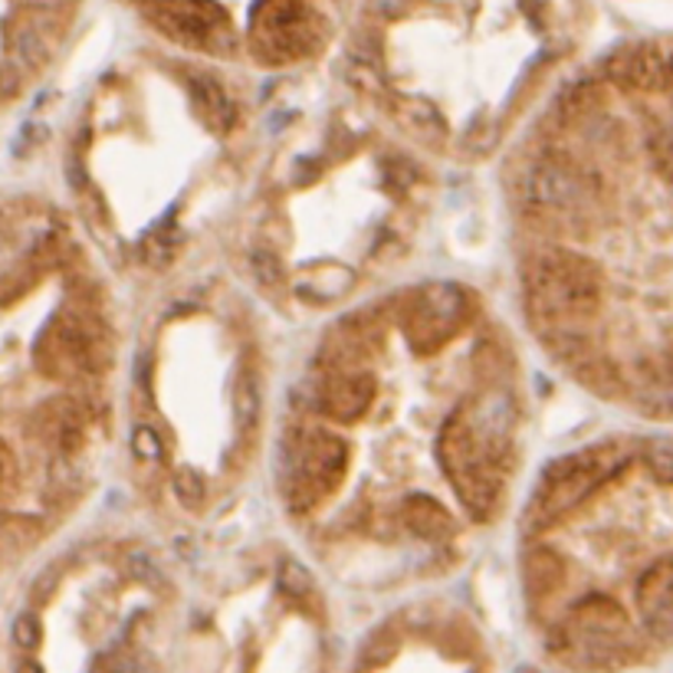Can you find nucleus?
I'll return each instance as SVG.
<instances>
[{"label":"nucleus","instance_id":"1","mask_svg":"<svg viewBox=\"0 0 673 673\" xmlns=\"http://www.w3.org/2000/svg\"><path fill=\"white\" fill-rule=\"evenodd\" d=\"M628 464H631V454L621 444H598L549 464L539 493L532 496L522 516L526 536H539L549 526L562 522L601 483L614 480Z\"/></svg>","mask_w":673,"mask_h":673},{"label":"nucleus","instance_id":"2","mask_svg":"<svg viewBox=\"0 0 673 673\" xmlns=\"http://www.w3.org/2000/svg\"><path fill=\"white\" fill-rule=\"evenodd\" d=\"M526 296L539 322L584 325L601 306V273L584 257L546 250L526 270Z\"/></svg>","mask_w":673,"mask_h":673},{"label":"nucleus","instance_id":"3","mask_svg":"<svg viewBox=\"0 0 673 673\" xmlns=\"http://www.w3.org/2000/svg\"><path fill=\"white\" fill-rule=\"evenodd\" d=\"M349 470V444L332 431H299L287 444L283 499L292 512H309L325 503Z\"/></svg>","mask_w":673,"mask_h":673},{"label":"nucleus","instance_id":"4","mask_svg":"<svg viewBox=\"0 0 673 673\" xmlns=\"http://www.w3.org/2000/svg\"><path fill=\"white\" fill-rule=\"evenodd\" d=\"M598 178L572 162L566 152H546L522 178V197L542 210L569 220L576 227L588 217V210L598 200Z\"/></svg>","mask_w":673,"mask_h":673},{"label":"nucleus","instance_id":"5","mask_svg":"<svg viewBox=\"0 0 673 673\" xmlns=\"http://www.w3.org/2000/svg\"><path fill=\"white\" fill-rule=\"evenodd\" d=\"M148 20L175 43L227 56L234 50V33L227 17L210 0H155Z\"/></svg>","mask_w":673,"mask_h":673},{"label":"nucleus","instance_id":"6","mask_svg":"<svg viewBox=\"0 0 673 673\" xmlns=\"http://www.w3.org/2000/svg\"><path fill=\"white\" fill-rule=\"evenodd\" d=\"M467 292L454 283H431L417 292L414 309L407 312V339L417 352H437L444 349L467 319Z\"/></svg>","mask_w":673,"mask_h":673},{"label":"nucleus","instance_id":"7","mask_svg":"<svg viewBox=\"0 0 673 673\" xmlns=\"http://www.w3.org/2000/svg\"><path fill=\"white\" fill-rule=\"evenodd\" d=\"M375 394H379L375 375L362 369H335L319 387V404L329 417L342 424H355L372 407Z\"/></svg>","mask_w":673,"mask_h":673},{"label":"nucleus","instance_id":"8","mask_svg":"<svg viewBox=\"0 0 673 673\" xmlns=\"http://www.w3.org/2000/svg\"><path fill=\"white\" fill-rule=\"evenodd\" d=\"M638 608L644 628L658 641H673V556L658 559L638 581Z\"/></svg>","mask_w":673,"mask_h":673},{"label":"nucleus","instance_id":"9","mask_svg":"<svg viewBox=\"0 0 673 673\" xmlns=\"http://www.w3.org/2000/svg\"><path fill=\"white\" fill-rule=\"evenodd\" d=\"M604 76L621 90H667V66L664 56L648 46H621L604 60Z\"/></svg>","mask_w":673,"mask_h":673},{"label":"nucleus","instance_id":"10","mask_svg":"<svg viewBox=\"0 0 673 673\" xmlns=\"http://www.w3.org/2000/svg\"><path fill=\"white\" fill-rule=\"evenodd\" d=\"M503 477H506V474L496 470V467L486 460V454H480L467 470H460L451 483H454L460 503L467 506V512H470L477 522H486V519H493V512H496Z\"/></svg>","mask_w":673,"mask_h":673},{"label":"nucleus","instance_id":"11","mask_svg":"<svg viewBox=\"0 0 673 673\" xmlns=\"http://www.w3.org/2000/svg\"><path fill=\"white\" fill-rule=\"evenodd\" d=\"M437 451H441V467H444V474L454 480L460 470H467L477 457L483 454V441L480 434H477V427H474V421H470V411L464 407V411H457L451 421H447V427H444V434H441V441H437Z\"/></svg>","mask_w":673,"mask_h":673},{"label":"nucleus","instance_id":"12","mask_svg":"<svg viewBox=\"0 0 673 673\" xmlns=\"http://www.w3.org/2000/svg\"><path fill=\"white\" fill-rule=\"evenodd\" d=\"M188 96L194 112L204 118V125L217 135H227L237 125V105L224 93V86L204 73H188Z\"/></svg>","mask_w":673,"mask_h":673},{"label":"nucleus","instance_id":"13","mask_svg":"<svg viewBox=\"0 0 673 673\" xmlns=\"http://www.w3.org/2000/svg\"><path fill=\"white\" fill-rule=\"evenodd\" d=\"M566 628L576 638H584V634H628V614H624V608L618 601H611L604 594H588L572 608Z\"/></svg>","mask_w":673,"mask_h":673},{"label":"nucleus","instance_id":"14","mask_svg":"<svg viewBox=\"0 0 673 673\" xmlns=\"http://www.w3.org/2000/svg\"><path fill=\"white\" fill-rule=\"evenodd\" d=\"M470 421L480 434V441H512V427L519 421V407L512 401V394L506 391H489L470 411Z\"/></svg>","mask_w":673,"mask_h":673},{"label":"nucleus","instance_id":"15","mask_svg":"<svg viewBox=\"0 0 673 673\" xmlns=\"http://www.w3.org/2000/svg\"><path fill=\"white\" fill-rule=\"evenodd\" d=\"M638 404L648 414L671 417L673 414V355L648 359L641 362V379H638Z\"/></svg>","mask_w":673,"mask_h":673},{"label":"nucleus","instance_id":"16","mask_svg":"<svg viewBox=\"0 0 673 673\" xmlns=\"http://www.w3.org/2000/svg\"><path fill=\"white\" fill-rule=\"evenodd\" d=\"M401 522L424 542H444L454 532V519L451 512L431 499V496H414L401 506Z\"/></svg>","mask_w":673,"mask_h":673},{"label":"nucleus","instance_id":"17","mask_svg":"<svg viewBox=\"0 0 673 673\" xmlns=\"http://www.w3.org/2000/svg\"><path fill=\"white\" fill-rule=\"evenodd\" d=\"M562 581H566V562L552 549L532 546L522 556V584H526L529 601H539V598L552 594Z\"/></svg>","mask_w":673,"mask_h":673},{"label":"nucleus","instance_id":"18","mask_svg":"<svg viewBox=\"0 0 673 673\" xmlns=\"http://www.w3.org/2000/svg\"><path fill=\"white\" fill-rule=\"evenodd\" d=\"M355 287V273L345 270V267H319L315 273L302 277L296 283V292L302 299H315V302H332L345 292H352Z\"/></svg>","mask_w":673,"mask_h":673},{"label":"nucleus","instance_id":"19","mask_svg":"<svg viewBox=\"0 0 673 673\" xmlns=\"http://www.w3.org/2000/svg\"><path fill=\"white\" fill-rule=\"evenodd\" d=\"M397 118H401V125H404L414 138H421V142H427V145H434V142H441V138L447 135V125H444L441 112H437L434 105L421 102V99H404V102L397 105Z\"/></svg>","mask_w":673,"mask_h":673},{"label":"nucleus","instance_id":"20","mask_svg":"<svg viewBox=\"0 0 673 673\" xmlns=\"http://www.w3.org/2000/svg\"><path fill=\"white\" fill-rule=\"evenodd\" d=\"M260 407H263V391H260V379L257 372L247 365L237 382H234V421L244 434H250L260 421Z\"/></svg>","mask_w":673,"mask_h":673},{"label":"nucleus","instance_id":"21","mask_svg":"<svg viewBox=\"0 0 673 673\" xmlns=\"http://www.w3.org/2000/svg\"><path fill=\"white\" fill-rule=\"evenodd\" d=\"M542 342H546V349H549L556 359H566V362H572V365H576L578 359H584L588 349H591L588 329H584V325H576V322H562V325L542 329Z\"/></svg>","mask_w":673,"mask_h":673},{"label":"nucleus","instance_id":"22","mask_svg":"<svg viewBox=\"0 0 673 673\" xmlns=\"http://www.w3.org/2000/svg\"><path fill=\"white\" fill-rule=\"evenodd\" d=\"M178 247H182V237H178L175 224L165 220V224H158V227L138 244V257H142L145 267H152V270H165V267L175 263Z\"/></svg>","mask_w":673,"mask_h":673},{"label":"nucleus","instance_id":"23","mask_svg":"<svg viewBox=\"0 0 673 673\" xmlns=\"http://www.w3.org/2000/svg\"><path fill=\"white\" fill-rule=\"evenodd\" d=\"M601 108V90L591 80H578L569 83L559 96V112L572 122H584L588 115H594Z\"/></svg>","mask_w":673,"mask_h":673},{"label":"nucleus","instance_id":"24","mask_svg":"<svg viewBox=\"0 0 673 673\" xmlns=\"http://www.w3.org/2000/svg\"><path fill=\"white\" fill-rule=\"evenodd\" d=\"M572 369H576L578 379L588 387H594V391L614 394V391L621 387V375H618L614 362L604 359V355H601V359H598V355H584V359H578Z\"/></svg>","mask_w":673,"mask_h":673},{"label":"nucleus","instance_id":"25","mask_svg":"<svg viewBox=\"0 0 673 673\" xmlns=\"http://www.w3.org/2000/svg\"><path fill=\"white\" fill-rule=\"evenodd\" d=\"M277 581H280V591L292 598V601H309L312 591H315V581L309 576V569L296 559H283L280 569H277Z\"/></svg>","mask_w":673,"mask_h":673},{"label":"nucleus","instance_id":"26","mask_svg":"<svg viewBox=\"0 0 673 673\" xmlns=\"http://www.w3.org/2000/svg\"><path fill=\"white\" fill-rule=\"evenodd\" d=\"M122 569H125V576L132 578V581H138L142 588H165V584H168L165 572H162V569L155 566V559H148L145 552H132V556H125Z\"/></svg>","mask_w":673,"mask_h":673},{"label":"nucleus","instance_id":"27","mask_svg":"<svg viewBox=\"0 0 673 673\" xmlns=\"http://www.w3.org/2000/svg\"><path fill=\"white\" fill-rule=\"evenodd\" d=\"M10 638H13V644H17L23 654L37 651L40 641H43V624H40V618H37L33 611H20V614L13 618V624H10Z\"/></svg>","mask_w":673,"mask_h":673},{"label":"nucleus","instance_id":"28","mask_svg":"<svg viewBox=\"0 0 673 673\" xmlns=\"http://www.w3.org/2000/svg\"><path fill=\"white\" fill-rule=\"evenodd\" d=\"M13 56L23 63V66H40L46 60V43L37 30L23 27L13 33Z\"/></svg>","mask_w":673,"mask_h":673},{"label":"nucleus","instance_id":"29","mask_svg":"<svg viewBox=\"0 0 673 673\" xmlns=\"http://www.w3.org/2000/svg\"><path fill=\"white\" fill-rule=\"evenodd\" d=\"M250 270H253V277H257L260 287L277 289L283 283V263H280V257H277L273 250H267V247L253 250V257H250Z\"/></svg>","mask_w":673,"mask_h":673},{"label":"nucleus","instance_id":"30","mask_svg":"<svg viewBox=\"0 0 673 673\" xmlns=\"http://www.w3.org/2000/svg\"><path fill=\"white\" fill-rule=\"evenodd\" d=\"M172 489H175L178 503H182V506H188V509L204 506V499H207V483H204V477H200L197 470H191V467H185V470L175 477Z\"/></svg>","mask_w":673,"mask_h":673},{"label":"nucleus","instance_id":"31","mask_svg":"<svg viewBox=\"0 0 673 673\" xmlns=\"http://www.w3.org/2000/svg\"><path fill=\"white\" fill-rule=\"evenodd\" d=\"M648 145H651V158H654L658 172L673 182V122H664L661 128H654Z\"/></svg>","mask_w":673,"mask_h":673},{"label":"nucleus","instance_id":"32","mask_svg":"<svg viewBox=\"0 0 673 673\" xmlns=\"http://www.w3.org/2000/svg\"><path fill=\"white\" fill-rule=\"evenodd\" d=\"M132 454L142 460V464H158L165 457V441L155 427H135L132 434Z\"/></svg>","mask_w":673,"mask_h":673},{"label":"nucleus","instance_id":"33","mask_svg":"<svg viewBox=\"0 0 673 673\" xmlns=\"http://www.w3.org/2000/svg\"><path fill=\"white\" fill-rule=\"evenodd\" d=\"M644 464L661 483H673V441H651L644 451Z\"/></svg>","mask_w":673,"mask_h":673},{"label":"nucleus","instance_id":"34","mask_svg":"<svg viewBox=\"0 0 673 673\" xmlns=\"http://www.w3.org/2000/svg\"><path fill=\"white\" fill-rule=\"evenodd\" d=\"M394 651H397V638H394V631H375V634L365 641V648H362V661L372 664V667H382V664L391 661Z\"/></svg>","mask_w":673,"mask_h":673},{"label":"nucleus","instance_id":"35","mask_svg":"<svg viewBox=\"0 0 673 673\" xmlns=\"http://www.w3.org/2000/svg\"><path fill=\"white\" fill-rule=\"evenodd\" d=\"M99 673H142V661L128 651H112L99 661Z\"/></svg>","mask_w":673,"mask_h":673},{"label":"nucleus","instance_id":"36","mask_svg":"<svg viewBox=\"0 0 673 673\" xmlns=\"http://www.w3.org/2000/svg\"><path fill=\"white\" fill-rule=\"evenodd\" d=\"M411 7H414V0H372V10H375L379 17H387V20L407 13Z\"/></svg>","mask_w":673,"mask_h":673},{"label":"nucleus","instance_id":"37","mask_svg":"<svg viewBox=\"0 0 673 673\" xmlns=\"http://www.w3.org/2000/svg\"><path fill=\"white\" fill-rule=\"evenodd\" d=\"M493 135H496V128H489V122H477V128L470 132V148L486 152L493 145Z\"/></svg>","mask_w":673,"mask_h":673},{"label":"nucleus","instance_id":"38","mask_svg":"<svg viewBox=\"0 0 673 673\" xmlns=\"http://www.w3.org/2000/svg\"><path fill=\"white\" fill-rule=\"evenodd\" d=\"M13 477V460H10V451H7V444L0 441V486Z\"/></svg>","mask_w":673,"mask_h":673},{"label":"nucleus","instance_id":"39","mask_svg":"<svg viewBox=\"0 0 673 673\" xmlns=\"http://www.w3.org/2000/svg\"><path fill=\"white\" fill-rule=\"evenodd\" d=\"M13 673H46V671H43V664H37L33 658H23V661H17Z\"/></svg>","mask_w":673,"mask_h":673},{"label":"nucleus","instance_id":"40","mask_svg":"<svg viewBox=\"0 0 673 673\" xmlns=\"http://www.w3.org/2000/svg\"><path fill=\"white\" fill-rule=\"evenodd\" d=\"M664 66H667V86H673V53L664 56Z\"/></svg>","mask_w":673,"mask_h":673},{"label":"nucleus","instance_id":"41","mask_svg":"<svg viewBox=\"0 0 673 673\" xmlns=\"http://www.w3.org/2000/svg\"><path fill=\"white\" fill-rule=\"evenodd\" d=\"M519 673H539V671H532V667H526V671H519Z\"/></svg>","mask_w":673,"mask_h":673},{"label":"nucleus","instance_id":"42","mask_svg":"<svg viewBox=\"0 0 673 673\" xmlns=\"http://www.w3.org/2000/svg\"><path fill=\"white\" fill-rule=\"evenodd\" d=\"M33 3H53V0H33Z\"/></svg>","mask_w":673,"mask_h":673}]
</instances>
